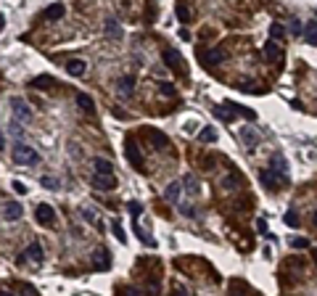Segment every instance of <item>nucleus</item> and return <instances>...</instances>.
<instances>
[{
  "label": "nucleus",
  "mask_w": 317,
  "mask_h": 296,
  "mask_svg": "<svg viewBox=\"0 0 317 296\" xmlns=\"http://www.w3.org/2000/svg\"><path fill=\"white\" fill-rule=\"evenodd\" d=\"M11 156H14L16 164H24V167H32V164L40 161V154H37V151L32 148V146H24V143H19Z\"/></svg>",
  "instance_id": "nucleus-1"
},
{
  "label": "nucleus",
  "mask_w": 317,
  "mask_h": 296,
  "mask_svg": "<svg viewBox=\"0 0 317 296\" xmlns=\"http://www.w3.org/2000/svg\"><path fill=\"white\" fill-rule=\"evenodd\" d=\"M259 180H262V185H264V188H270V190H277V188L283 185V182L288 180V177L277 175L273 167H267V169H262V172H259Z\"/></svg>",
  "instance_id": "nucleus-2"
},
{
  "label": "nucleus",
  "mask_w": 317,
  "mask_h": 296,
  "mask_svg": "<svg viewBox=\"0 0 317 296\" xmlns=\"http://www.w3.org/2000/svg\"><path fill=\"white\" fill-rule=\"evenodd\" d=\"M35 220L40 222L42 228L56 225V212H53V206H50V204H37V209H35Z\"/></svg>",
  "instance_id": "nucleus-3"
},
{
  "label": "nucleus",
  "mask_w": 317,
  "mask_h": 296,
  "mask_svg": "<svg viewBox=\"0 0 317 296\" xmlns=\"http://www.w3.org/2000/svg\"><path fill=\"white\" fill-rule=\"evenodd\" d=\"M183 190H185V185H183V180H174V182H169L167 185V190H164V199L169 201V204H183Z\"/></svg>",
  "instance_id": "nucleus-4"
},
{
  "label": "nucleus",
  "mask_w": 317,
  "mask_h": 296,
  "mask_svg": "<svg viewBox=\"0 0 317 296\" xmlns=\"http://www.w3.org/2000/svg\"><path fill=\"white\" fill-rule=\"evenodd\" d=\"M125 154H127V161L132 164V167H138V169H143V154H140V148L135 146V140L132 137H127V143H125Z\"/></svg>",
  "instance_id": "nucleus-5"
},
{
  "label": "nucleus",
  "mask_w": 317,
  "mask_h": 296,
  "mask_svg": "<svg viewBox=\"0 0 317 296\" xmlns=\"http://www.w3.org/2000/svg\"><path fill=\"white\" fill-rule=\"evenodd\" d=\"M198 58L206 64V67H214V64L225 61V50L222 48H209V50H198Z\"/></svg>",
  "instance_id": "nucleus-6"
},
{
  "label": "nucleus",
  "mask_w": 317,
  "mask_h": 296,
  "mask_svg": "<svg viewBox=\"0 0 317 296\" xmlns=\"http://www.w3.org/2000/svg\"><path fill=\"white\" fill-rule=\"evenodd\" d=\"M164 64H167V67H169L172 71H183L185 67H183V56H180V50H174V48H167L164 50Z\"/></svg>",
  "instance_id": "nucleus-7"
},
{
  "label": "nucleus",
  "mask_w": 317,
  "mask_h": 296,
  "mask_svg": "<svg viewBox=\"0 0 317 296\" xmlns=\"http://www.w3.org/2000/svg\"><path fill=\"white\" fill-rule=\"evenodd\" d=\"M11 111H14L16 122H27V119H32V111L27 109V103H24L21 98H11Z\"/></svg>",
  "instance_id": "nucleus-8"
},
{
  "label": "nucleus",
  "mask_w": 317,
  "mask_h": 296,
  "mask_svg": "<svg viewBox=\"0 0 317 296\" xmlns=\"http://www.w3.org/2000/svg\"><path fill=\"white\" fill-rule=\"evenodd\" d=\"M90 182H93L95 190H114L116 188V177L114 175H98V172H95Z\"/></svg>",
  "instance_id": "nucleus-9"
},
{
  "label": "nucleus",
  "mask_w": 317,
  "mask_h": 296,
  "mask_svg": "<svg viewBox=\"0 0 317 296\" xmlns=\"http://www.w3.org/2000/svg\"><path fill=\"white\" fill-rule=\"evenodd\" d=\"M235 114H241V111H238V106H235V103H230V101L214 109V116H217V119H222V122H232V119H235Z\"/></svg>",
  "instance_id": "nucleus-10"
},
{
  "label": "nucleus",
  "mask_w": 317,
  "mask_h": 296,
  "mask_svg": "<svg viewBox=\"0 0 317 296\" xmlns=\"http://www.w3.org/2000/svg\"><path fill=\"white\" fill-rule=\"evenodd\" d=\"M264 58H267L270 64H280L283 61V50H280V45L277 43H264Z\"/></svg>",
  "instance_id": "nucleus-11"
},
{
  "label": "nucleus",
  "mask_w": 317,
  "mask_h": 296,
  "mask_svg": "<svg viewBox=\"0 0 317 296\" xmlns=\"http://www.w3.org/2000/svg\"><path fill=\"white\" fill-rule=\"evenodd\" d=\"M19 217H21V204L5 201V204H3V220H5V222H16Z\"/></svg>",
  "instance_id": "nucleus-12"
},
{
  "label": "nucleus",
  "mask_w": 317,
  "mask_h": 296,
  "mask_svg": "<svg viewBox=\"0 0 317 296\" xmlns=\"http://www.w3.org/2000/svg\"><path fill=\"white\" fill-rule=\"evenodd\" d=\"M93 267L95 270H108L111 267V254H108L106 249H98V251L93 254Z\"/></svg>",
  "instance_id": "nucleus-13"
},
{
  "label": "nucleus",
  "mask_w": 317,
  "mask_h": 296,
  "mask_svg": "<svg viewBox=\"0 0 317 296\" xmlns=\"http://www.w3.org/2000/svg\"><path fill=\"white\" fill-rule=\"evenodd\" d=\"M177 19L183 24H190L193 22V8H190V3H188V0H180V3H177Z\"/></svg>",
  "instance_id": "nucleus-14"
},
{
  "label": "nucleus",
  "mask_w": 317,
  "mask_h": 296,
  "mask_svg": "<svg viewBox=\"0 0 317 296\" xmlns=\"http://www.w3.org/2000/svg\"><path fill=\"white\" fill-rule=\"evenodd\" d=\"M132 85H135V77H130V74L122 77V80L116 82V90H119V95H122V98H130V95H132Z\"/></svg>",
  "instance_id": "nucleus-15"
},
{
  "label": "nucleus",
  "mask_w": 317,
  "mask_h": 296,
  "mask_svg": "<svg viewBox=\"0 0 317 296\" xmlns=\"http://www.w3.org/2000/svg\"><path fill=\"white\" fill-rule=\"evenodd\" d=\"M270 167L275 169L277 175H283V177H288V161L283 159L280 154H273V159H270Z\"/></svg>",
  "instance_id": "nucleus-16"
},
{
  "label": "nucleus",
  "mask_w": 317,
  "mask_h": 296,
  "mask_svg": "<svg viewBox=\"0 0 317 296\" xmlns=\"http://www.w3.org/2000/svg\"><path fill=\"white\" fill-rule=\"evenodd\" d=\"M93 167H95V172H98V175H114V164L108 159H103V156H95Z\"/></svg>",
  "instance_id": "nucleus-17"
},
{
  "label": "nucleus",
  "mask_w": 317,
  "mask_h": 296,
  "mask_svg": "<svg viewBox=\"0 0 317 296\" xmlns=\"http://www.w3.org/2000/svg\"><path fill=\"white\" fill-rule=\"evenodd\" d=\"M24 254H27V259H29V262H35V265H40V262H42V246H40L37 241H35V243H29Z\"/></svg>",
  "instance_id": "nucleus-18"
},
{
  "label": "nucleus",
  "mask_w": 317,
  "mask_h": 296,
  "mask_svg": "<svg viewBox=\"0 0 317 296\" xmlns=\"http://www.w3.org/2000/svg\"><path fill=\"white\" fill-rule=\"evenodd\" d=\"M85 61H82V58H72V61H69L66 64V71H69V74H72V77H82V74H85Z\"/></svg>",
  "instance_id": "nucleus-19"
},
{
  "label": "nucleus",
  "mask_w": 317,
  "mask_h": 296,
  "mask_svg": "<svg viewBox=\"0 0 317 296\" xmlns=\"http://www.w3.org/2000/svg\"><path fill=\"white\" fill-rule=\"evenodd\" d=\"M32 88H37V90H48V88H53V85H58L53 77H48V74H40V77H35V80L29 82Z\"/></svg>",
  "instance_id": "nucleus-20"
},
{
  "label": "nucleus",
  "mask_w": 317,
  "mask_h": 296,
  "mask_svg": "<svg viewBox=\"0 0 317 296\" xmlns=\"http://www.w3.org/2000/svg\"><path fill=\"white\" fill-rule=\"evenodd\" d=\"M183 185L188 188L185 193L190 196V199H196V196L201 193V188H198V182H196V177H193V175H185V177H183Z\"/></svg>",
  "instance_id": "nucleus-21"
},
{
  "label": "nucleus",
  "mask_w": 317,
  "mask_h": 296,
  "mask_svg": "<svg viewBox=\"0 0 317 296\" xmlns=\"http://www.w3.org/2000/svg\"><path fill=\"white\" fill-rule=\"evenodd\" d=\"M77 103H80V109L85 111V114H93L95 111V103H93V98H90L87 93H77Z\"/></svg>",
  "instance_id": "nucleus-22"
},
{
  "label": "nucleus",
  "mask_w": 317,
  "mask_h": 296,
  "mask_svg": "<svg viewBox=\"0 0 317 296\" xmlns=\"http://www.w3.org/2000/svg\"><path fill=\"white\" fill-rule=\"evenodd\" d=\"M219 185H222L225 190H232V188H241V185H243V177L232 172V175H228V177H225V180L219 182Z\"/></svg>",
  "instance_id": "nucleus-23"
},
{
  "label": "nucleus",
  "mask_w": 317,
  "mask_h": 296,
  "mask_svg": "<svg viewBox=\"0 0 317 296\" xmlns=\"http://www.w3.org/2000/svg\"><path fill=\"white\" fill-rule=\"evenodd\" d=\"M148 137H151L153 146H161V148H169V137L164 133H156V130H148Z\"/></svg>",
  "instance_id": "nucleus-24"
},
{
  "label": "nucleus",
  "mask_w": 317,
  "mask_h": 296,
  "mask_svg": "<svg viewBox=\"0 0 317 296\" xmlns=\"http://www.w3.org/2000/svg\"><path fill=\"white\" fill-rule=\"evenodd\" d=\"M304 37H307L309 45H317V22H307V29H304Z\"/></svg>",
  "instance_id": "nucleus-25"
},
{
  "label": "nucleus",
  "mask_w": 317,
  "mask_h": 296,
  "mask_svg": "<svg viewBox=\"0 0 317 296\" xmlns=\"http://www.w3.org/2000/svg\"><path fill=\"white\" fill-rule=\"evenodd\" d=\"M106 35L111 37V40H114V37H116V40L122 37V27L114 22V19H106Z\"/></svg>",
  "instance_id": "nucleus-26"
},
{
  "label": "nucleus",
  "mask_w": 317,
  "mask_h": 296,
  "mask_svg": "<svg viewBox=\"0 0 317 296\" xmlns=\"http://www.w3.org/2000/svg\"><path fill=\"white\" fill-rule=\"evenodd\" d=\"M63 14H66V8H63V5H61V3H56V5H50V8H48V11H45V16H48V19H61Z\"/></svg>",
  "instance_id": "nucleus-27"
},
{
  "label": "nucleus",
  "mask_w": 317,
  "mask_h": 296,
  "mask_svg": "<svg viewBox=\"0 0 317 296\" xmlns=\"http://www.w3.org/2000/svg\"><path fill=\"white\" fill-rule=\"evenodd\" d=\"M135 233H138V235H140V241H143V243H146V246H156V241H153V238H151V235H146V230H143V228H140V225H138V220H135Z\"/></svg>",
  "instance_id": "nucleus-28"
},
{
  "label": "nucleus",
  "mask_w": 317,
  "mask_h": 296,
  "mask_svg": "<svg viewBox=\"0 0 317 296\" xmlns=\"http://www.w3.org/2000/svg\"><path fill=\"white\" fill-rule=\"evenodd\" d=\"M241 137H243L246 143H249V148H251V151H254V148H256V143H259V137H256L254 133H251V130H243Z\"/></svg>",
  "instance_id": "nucleus-29"
},
{
  "label": "nucleus",
  "mask_w": 317,
  "mask_h": 296,
  "mask_svg": "<svg viewBox=\"0 0 317 296\" xmlns=\"http://www.w3.org/2000/svg\"><path fill=\"white\" fill-rule=\"evenodd\" d=\"M16 291L21 294V296H37V291L29 286V283H16Z\"/></svg>",
  "instance_id": "nucleus-30"
},
{
  "label": "nucleus",
  "mask_w": 317,
  "mask_h": 296,
  "mask_svg": "<svg viewBox=\"0 0 317 296\" xmlns=\"http://www.w3.org/2000/svg\"><path fill=\"white\" fill-rule=\"evenodd\" d=\"M283 220H286L288 228H299V214H296V212H286V217H283Z\"/></svg>",
  "instance_id": "nucleus-31"
},
{
  "label": "nucleus",
  "mask_w": 317,
  "mask_h": 296,
  "mask_svg": "<svg viewBox=\"0 0 317 296\" xmlns=\"http://www.w3.org/2000/svg\"><path fill=\"white\" fill-rule=\"evenodd\" d=\"M40 182H42V188H48V190H56L58 188V180H56V177H50V175H45Z\"/></svg>",
  "instance_id": "nucleus-32"
},
{
  "label": "nucleus",
  "mask_w": 317,
  "mask_h": 296,
  "mask_svg": "<svg viewBox=\"0 0 317 296\" xmlns=\"http://www.w3.org/2000/svg\"><path fill=\"white\" fill-rule=\"evenodd\" d=\"M159 90H161V95H167V98H172V95H174L172 82H159Z\"/></svg>",
  "instance_id": "nucleus-33"
},
{
  "label": "nucleus",
  "mask_w": 317,
  "mask_h": 296,
  "mask_svg": "<svg viewBox=\"0 0 317 296\" xmlns=\"http://www.w3.org/2000/svg\"><path fill=\"white\" fill-rule=\"evenodd\" d=\"M270 35H273L275 40H280V37H286V29H283L280 24H273V27H270Z\"/></svg>",
  "instance_id": "nucleus-34"
},
{
  "label": "nucleus",
  "mask_w": 317,
  "mask_h": 296,
  "mask_svg": "<svg viewBox=\"0 0 317 296\" xmlns=\"http://www.w3.org/2000/svg\"><path fill=\"white\" fill-rule=\"evenodd\" d=\"M127 209H130V212H132V217H135V220H138V217L143 214V206H140L138 201H130V204H127Z\"/></svg>",
  "instance_id": "nucleus-35"
},
{
  "label": "nucleus",
  "mask_w": 317,
  "mask_h": 296,
  "mask_svg": "<svg viewBox=\"0 0 317 296\" xmlns=\"http://www.w3.org/2000/svg\"><path fill=\"white\" fill-rule=\"evenodd\" d=\"M288 29H291V35H296V37H299L301 32H304V29H301V22H299V19H291V27H288Z\"/></svg>",
  "instance_id": "nucleus-36"
},
{
  "label": "nucleus",
  "mask_w": 317,
  "mask_h": 296,
  "mask_svg": "<svg viewBox=\"0 0 317 296\" xmlns=\"http://www.w3.org/2000/svg\"><path fill=\"white\" fill-rule=\"evenodd\" d=\"M114 235H116V238H119L122 243H127V235H125V230H122V225H119V222H114Z\"/></svg>",
  "instance_id": "nucleus-37"
},
{
  "label": "nucleus",
  "mask_w": 317,
  "mask_h": 296,
  "mask_svg": "<svg viewBox=\"0 0 317 296\" xmlns=\"http://www.w3.org/2000/svg\"><path fill=\"white\" fill-rule=\"evenodd\" d=\"M241 288H246L241 280H232L230 283V296H241Z\"/></svg>",
  "instance_id": "nucleus-38"
},
{
  "label": "nucleus",
  "mask_w": 317,
  "mask_h": 296,
  "mask_svg": "<svg viewBox=\"0 0 317 296\" xmlns=\"http://www.w3.org/2000/svg\"><path fill=\"white\" fill-rule=\"evenodd\" d=\"M82 217H85L87 222H95V225H98V214H95L93 209H82Z\"/></svg>",
  "instance_id": "nucleus-39"
},
{
  "label": "nucleus",
  "mask_w": 317,
  "mask_h": 296,
  "mask_svg": "<svg viewBox=\"0 0 317 296\" xmlns=\"http://www.w3.org/2000/svg\"><path fill=\"white\" fill-rule=\"evenodd\" d=\"M119 294H122V296H140L138 288H130V286H122V288H119Z\"/></svg>",
  "instance_id": "nucleus-40"
},
{
  "label": "nucleus",
  "mask_w": 317,
  "mask_h": 296,
  "mask_svg": "<svg viewBox=\"0 0 317 296\" xmlns=\"http://www.w3.org/2000/svg\"><path fill=\"white\" fill-rule=\"evenodd\" d=\"M291 246H294V249H309V241L307 238H294V241H291Z\"/></svg>",
  "instance_id": "nucleus-41"
},
{
  "label": "nucleus",
  "mask_w": 317,
  "mask_h": 296,
  "mask_svg": "<svg viewBox=\"0 0 317 296\" xmlns=\"http://www.w3.org/2000/svg\"><path fill=\"white\" fill-rule=\"evenodd\" d=\"M172 296H193V294L188 291L185 286H174V288H172Z\"/></svg>",
  "instance_id": "nucleus-42"
},
{
  "label": "nucleus",
  "mask_w": 317,
  "mask_h": 296,
  "mask_svg": "<svg viewBox=\"0 0 317 296\" xmlns=\"http://www.w3.org/2000/svg\"><path fill=\"white\" fill-rule=\"evenodd\" d=\"M214 137H217V133H214V130H204V133H201V140H206V143H211V140H214Z\"/></svg>",
  "instance_id": "nucleus-43"
},
{
  "label": "nucleus",
  "mask_w": 317,
  "mask_h": 296,
  "mask_svg": "<svg viewBox=\"0 0 317 296\" xmlns=\"http://www.w3.org/2000/svg\"><path fill=\"white\" fill-rule=\"evenodd\" d=\"M11 133H14V137H21V135H24L21 124H19V122H11Z\"/></svg>",
  "instance_id": "nucleus-44"
},
{
  "label": "nucleus",
  "mask_w": 317,
  "mask_h": 296,
  "mask_svg": "<svg viewBox=\"0 0 317 296\" xmlns=\"http://www.w3.org/2000/svg\"><path fill=\"white\" fill-rule=\"evenodd\" d=\"M14 190H16V193H27V188H24V182H19V180H14Z\"/></svg>",
  "instance_id": "nucleus-45"
},
{
  "label": "nucleus",
  "mask_w": 317,
  "mask_h": 296,
  "mask_svg": "<svg viewBox=\"0 0 317 296\" xmlns=\"http://www.w3.org/2000/svg\"><path fill=\"white\" fill-rule=\"evenodd\" d=\"M256 230H259V233H267V222H264V220H256Z\"/></svg>",
  "instance_id": "nucleus-46"
},
{
  "label": "nucleus",
  "mask_w": 317,
  "mask_h": 296,
  "mask_svg": "<svg viewBox=\"0 0 317 296\" xmlns=\"http://www.w3.org/2000/svg\"><path fill=\"white\" fill-rule=\"evenodd\" d=\"M111 114L116 116V119H127V114H125V111H119V109H114V111H111Z\"/></svg>",
  "instance_id": "nucleus-47"
},
{
  "label": "nucleus",
  "mask_w": 317,
  "mask_h": 296,
  "mask_svg": "<svg viewBox=\"0 0 317 296\" xmlns=\"http://www.w3.org/2000/svg\"><path fill=\"white\" fill-rule=\"evenodd\" d=\"M180 37H183V40L188 43V40H190V32H188V29H180Z\"/></svg>",
  "instance_id": "nucleus-48"
},
{
  "label": "nucleus",
  "mask_w": 317,
  "mask_h": 296,
  "mask_svg": "<svg viewBox=\"0 0 317 296\" xmlns=\"http://www.w3.org/2000/svg\"><path fill=\"white\" fill-rule=\"evenodd\" d=\"M3 296H16V294H11V291H8V288H5V291H3Z\"/></svg>",
  "instance_id": "nucleus-49"
},
{
  "label": "nucleus",
  "mask_w": 317,
  "mask_h": 296,
  "mask_svg": "<svg viewBox=\"0 0 317 296\" xmlns=\"http://www.w3.org/2000/svg\"><path fill=\"white\" fill-rule=\"evenodd\" d=\"M312 222H315V228H317V212L312 214Z\"/></svg>",
  "instance_id": "nucleus-50"
},
{
  "label": "nucleus",
  "mask_w": 317,
  "mask_h": 296,
  "mask_svg": "<svg viewBox=\"0 0 317 296\" xmlns=\"http://www.w3.org/2000/svg\"><path fill=\"white\" fill-rule=\"evenodd\" d=\"M312 256H315V265H317V251H312Z\"/></svg>",
  "instance_id": "nucleus-51"
}]
</instances>
